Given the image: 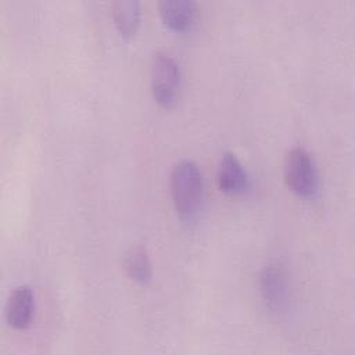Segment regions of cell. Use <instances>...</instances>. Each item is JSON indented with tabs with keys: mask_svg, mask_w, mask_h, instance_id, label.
Listing matches in <instances>:
<instances>
[{
	"mask_svg": "<svg viewBox=\"0 0 355 355\" xmlns=\"http://www.w3.org/2000/svg\"><path fill=\"white\" fill-rule=\"evenodd\" d=\"M171 191L175 211L184 222H193L202 207L204 179L191 159H180L171 172Z\"/></svg>",
	"mask_w": 355,
	"mask_h": 355,
	"instance_id": "6da1fadb",
	"label": "cell"
},
{
	"mask_svg": "<svg viewBox=\"0 0 355 355\" xmlns=\"http://www.w3.org/2000/svg\"><path fill=\"white\" fill-rule=\"evenodd\" d=\"M150 82L154 100L164 108L176 105L182 94V72L178 61L166 51L151 57Z\"/></svg>",
	"mask_w": 355,
	"mask_h": 355,
	"instance_id": "7a4b0ae2",
	"label": "cell"
},
{
	"mask_svg": "<svg viewBox=\"0 0 355 355\" xmlns=\"http://www.w3.org/2000/svg\"><path fill=\"white\" fill-rule=\"evenodd\" d=\"M287 186L301 197H312L319 189V173L312 155L302 147L291 148L284 161Z\"/></svg>",
	"mask_w": 355,
	"mask_h": 355,
	"instance_id": "3957f363",
	"label": "cell"
},
{
	"mask_svg": "<svg viewBox=\"0 0 355 355\" xmlns=\"http://www.w3.org/2000/svg\"><path fill=\"white\" fill-rule=\"evenodd\" d=\"M259 291L265 305L272 312L282 313L288 308L291 297L290 279L280 263L270 262L262 268L259 273Z\"/></svg>",
	"mask_w": 355,
	"mask_h": 355,
	"instance_id": "277c9868",
	"label": "cell"
},
{
	"mask_svg": "<svg viewBox=\"0 0 355 355\" xmlns=\"http://www.w3.org/2000/svg\"><path fill=\"white\" fill-rule=\"evenodd\" d=\"M216 182L219 190L230 196L244 194L250 189V176L233 153H225L220 157Z\"/></svg>",
	"mask_w": 355,
	"mask_h": 355,
	"instance_id": "5b68a950",
	"label": "cell"
},
{
	"mask_svg": "<svg viewBox=\"0 0 355 355\" xmlns=\"http://www.w3.org/2000/svg\"><path fill=\"white\" fill-rule=\"evenodd\" d=\"M35 315V295L31 287L19 286L15 287L6 302L4 316L7 323L18 330L26 329Z\"/></svg>",
	"mask_w": 355,
	"mask_h": 355,
	"instance_id": "8992f818",
	"label": "cell"
},
{
	"mask_svg": "<svg viewBox=\"0 0 355 355\" xmlns=\"http://www.w3.org/2000/svg\"><path fill=\"white\" fill-rule=\"evenodd\" d=\"M158 10L166 26L175 32H187L197 19L198 6L194 0H161Z\"/></svg>",
	"mask_w": 355,
	"mask_h": 355,
	"instance_id": "52a82bcc",
	"label": "cell"
},
{
	"mask_svg": "<svg viewBox=\"0 0 355 355\" xmlns=\"http://www.w3.org/2000/svg\"><path fill=\"white\" fill-rule=\"evenodd\" d=\"M112 18L118 33L129 39L140 25V4L136 0H118L112 4Z\"/></svg>",
	"mask_w": 355,
	"mask_h": 355,
	"instance_id": "ba28073f",
	"label": "cell"
},
{
	"mask_svg": "<svg viewBox=\"0 0 355 355\" xmlns=\"http://www.w3.org/2000/svg\"><path fill=\"white\" fill-rule=\"evenodd\" d=\"M126 273L137 284H147L153 276V268L147 250L143 245L135 247L126 258Z\"/></svg>",
	"mask_w": 355,
	"mask_h": 355,
	"instance_id": "9c48e42d",
	"label": "cell"
}]
</instances>
